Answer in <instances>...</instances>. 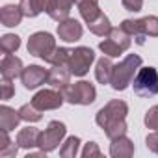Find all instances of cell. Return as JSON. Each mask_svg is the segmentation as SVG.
<instances>
[{"instance_id": "1", "label": "cell", "mask_w": 158, "mask_h": 158, "mask_svg": "<svg viewBox=\"0 0 158 158\" xmlns=\"http://www.w3.org/2000/svg\"><path fill=\"white\" fill-rule=\"evenodd\" d=\"M127 114H128L127 102L119 101V99H114L104 108H101L97 112L95 121L110 139H115V138L127 134V123H125Z\"/></svg>"}, {"instance_id": "10", "label": "cell", "mask_w": 158, "mask_h": 158, "mask_svg": "<svg viewBox=\"0 0 158 158\" xmlns=\"http://www.w3.org/2000/svg\"><path fill=\"white\" fill-rule=\"evenodd\" d=\"M63 101H65L63 93L56 91L52 88V89H41V91H37L34 95V99H32V104L37 110L45 112V110H56V108H60L63 104Z\"/></svg>"}, {"instance_id": "25", "label": "cell", "mask_w": 158, "mask_h": 158, "mask_svg": "<svg viewBox=\"0 0 158 158\" xmlns=\"http://www.w3.org/2000/svg\"><path fill=\"white\" fill-rule=\"evenodd\" d=\"M19 114H21L23 121H28V123H37V121H41V117H43L41 110H37L32 102H30V104H23V106L19 108Z\"/></svg>"}, {"instance_id": "31", "label": "cell", "mask_w": 158, "mask_h": 158, "mask_svg": "<svg viewBox=\"0 0 158 158\" xmlns=\"http://www.w3.org/2000/svg\"><path fill=\"white\" fill-rule=\"evenodd\" d=\"M82 156H84V158H89V156H101V149L97 147V143H95V141H89V143L84 147Z\"/></svg>"}, {"instance_id": "17", "label": "cell", "mask_w": 158, "mask_h": 158, "mask_svg": "<svg viewBox=\"0 0 158 158\" xmlns=\"http://www.w3.org/2000/svg\"><path fill=\"white\" fill-rule=\"evenodd\" d=\"M110 154H112L114 158H128V156L134 154V143H132L127 136H119V138L112 139Z\"/></svg>"}, {"instance_id": "30", "label": "cell", "mask_w": 158, "mask_h": 158, "mask_svg": "<svg viewBox=\"0 0 158 158\" xmlns=\"http://www.w3.org/2000/svg\"><path fill=\"white\" fill-rule=\"evenodd\" d=\"M17 151H19V143L15 145V143L11 141V143H8L6 147L0 149V158H15Z\"/></svg>"}, {"instance_id": "7", "label": "cell", "mask_w": 158, "mask_h": 158, "mask_svg": "<svg viewBox=\"0 0 158 158\" xmlns=\"http://www.w3.org/2000/svg\"><path fill=\"white\" fill-rule=\"evenodd\" d=\"M56 39L48 32H35L28 39V52L32 56H37L45 61H50L54 50H56Z\"/></svg>"}, {"instance_id": "4", "label": "cell", "mask_w": 158, "mask_h": 158, "mask_svg": "<svg viewBox=\"0 0 158 158\" xmlns=\"http://www.w3.org/2000/svg\"><path fill=\"white\" fill-rule=\"evenodd\" d=\"M130 43H132V35H130L128 32H125V30L119 26V28H112V32H110L108 35H104V41H101L99 48H101L106 56L117 58L119 54H123V52L128 50Z\"/></svg>"}, {"instance_id": "33", "label": "cell", "mask_w": 158, "mask_h": 158, "mask_svg": "<svg viewBox=\"0 0 158 158\" xmlns=\"http://www.w3.org/2000/svg\"><path fill=\"white\" fill-rule=\"evenodd\" d=\"M123 8L128 11H139L143 8V0H121Z\"/></svg>"}, {"instance_id": "32", "label": "cell", "mask_w": 158, "mask_h": 158, "mask_svg": "<svg viewBox=\"0 0 158 158\" xmlns=\"http://www.w3.org/2000/svg\"><path fill=\"white\" fill-rule=\"evenodd\" d=\"M145 143H147V149H149V151H152V152H156V154H158V132H154V130H152V132L147 136Z\"/></svg>"}, {"instance_id": "20", "label": "cell", "mask_w": 158, "mask_h": 158, "mask_svg": "<svg viewBox=\"0 0 158 158\" xmlns=\"http://www.w3.org/2000/svg\"><path fill=\"white\" fill-rule=\"evenodd\" d=\"M76 6H78V11H80L82 19L86 23L95 21L102 13L99 8V0H76Z\"/></svg>"}, {"instance_id": "23", "label": "cell", "mask_w": 158, "mask_h": 158, "mask_svg": "<svg viewBox=\"0 0 158 158\" xmlns=\"http://www.w3.org/2000/svg\"><path fill=\"white\" fill-rule=\"evenodd\" d=\"M88 28H89V32H91V34H95V35H101V37H104V35H108V34L112 32L110 19H108L104 13H101V15H99L95 21L88 23Z\"/></svg>"}, {"instance_id": "21", "label": "cell", "mask_w": 158, "mask_h": 158, "mask_svg": "<svg viewBox=\"0 0 158 158\" xmlns=\"http://www.w3.org/2000/svg\"><path fill=\"white\" fill-rule=\"evenodd\" d=\"M112 73H114V63L108 58H101L97 61V67H95V78L101 82V84H110L112 82Z\"/></svg>"}, {"instance_id": "24", "label": "cell", "mask_w": 158, "mask_h": 158, "mask_svg": "<svg viewBox=\"0 0 158 158\" xmlns=\"http://www.w3.org/2000/svg\"><path fill=\"white\" fill-rule=\"evenodd\" d=\"M19 47H21V37L15 34H6L0 39V50L4 54H13Z\"/></svg>"}, {"instance_id": "13", "label": "cell", "mask_w": 158, "mask_h": 158, "mask_svg": "<svg viewBox=\"0 0 158 158\" xmlns=\"http://www.w3.org/2000/svg\"><path fill=\"white\" fill-rule=\"evenodd\" d=\"M71 71L67 65H52V69L48 71V78H47V84L54 89H63L69 86L71 82Z\"/></svg>"}, {"instance_id": "2", "label": "cell", "mask_w": 158, "mask_h": 158, "mask_svg": "<svg viewBox=\"0 0 158 158\" xmlns=\"http://www.w3.org/2000/svg\"><path fill=\"white\" fill-rule=\"evenodd\" d=\"M141 67V58L138 54H128L121 63L114 65V73H112V88L115 91H123L128 88V84H132L134 76L138 73V69Z\"/></svg>"}, {"instance_id": "22", "label": "cell", "mask_w": 158, "mask_h": 158, "mask_svg": "<svg viewBox=\"0 0 158 158\" xmlns=\"http://www.w3.org/2000/svg\"><path fill=\"white\" fill-rule=\"evenodd\" d=\"M48 0H21L19 6L24 13V17H37L41 11H47Z\"/></svg>"}, {"instance_id": "27", "label": "cell", "mask_w": 158, "mask_h": 158, "mask_svg": "<svg viewBox=\"0 0 158 158\" xmlns=\"http://www.w3.org/2000/svg\"><path fill=\"white\" fill-rule=\"evenodd\" d=\"M69 54H71V48H63V47L61 48H56L48 63H52V65H67Z\"/></svg>"}, {"instance_id": "14", "label": "cell", "mask_w": 158, "mask_h": 158, "mask_svg": "<svg viewBox=\"0 0 158 158\" xmlns=\"http://www.w3.org/2000/svg\"><path fill=\"white\" fill-rule=\"evenodd\" d=\"M74 2H76V0H48L47 13H48L50 19L61 23V21L69 19V11H71Z\"/></svg>"}, {"instance_id": "16", "label": "cell", "mask_w": 158, "mask_h": 158, "mask_svg": "<svg viewBox=\"0 0 158 158\" xmlns=\"http://www.w3.org/2000/svg\"><path fill=\"white\" fill-rule=\"evenodd\" d=\"M23 17H24V13H23L21 6H15V4H6L2 10H0V21H2V24L8 26V28L21 24Z\"/></svg>"}, {"instance_id": "5", "label": "cell", "mask_w": 158, "mask_h": 158, "mask_svg": "<svg viewBox=\"0 0 158 158\" xmlns=\"http://www.w3.org/2000/svg\"><path fill=\"white\" fill-rule=\"evenodd\" d=\"M134 93L138 97H152L158 93V71L154 67H141L138 69L134 80Z\"/></svg>"}, {"instance_id": "6", "label": "cell", "mask_w": 158, "mask_h": 158, "mask_svg": "<svg viewBox=\"0 0 158 158\" xmlns=\"http://www.w3.org/2000/svg\"><path fill=\"white\" fill-rule=\"evenodd\" d=\"M61 93H63V97H65V101L69 104H82V106L91 104L95 101V97H97V91H95L93 84H89L86 80H80V82L73 84V86L63 88Z\"/></svg>"}, {"instance_id": "29", "label": "cell", "mask_w": 158, "mask_h": 158, "mask_svg": "<svg viewBox=\"0 0 158 158\" xmlns=\"http://www.w3.org/2000/svg\"><path fill=\"white\" fill-rule=\"evenodd\" d=\"M2 99L4 101H8V99H11L13 95H15V88H13V84H11V80L10 78H2Z\"/></svg>"}, {"instance_id": "19", "label": "cell", "mask_w": 158, "mask_h": 158, "mask_svg": "<svg viewBox=\"0 0 158 158\" xmlns=\"http://www.w3.org/2000/svg\"><path fill=\"white\" fill-rule=\"evenodd\" d=\"M39 139H41V132L34 127H26L23 130H19L17 134V143L23 149H34L39 147Z\"/></svg>"}, {"instance_id": "8", "label": "cell", "mask_w": 158, "mask_h": 158, "mask_svg": "<svg viewBox=\"0 0 158 158\" xmlns=\"http://www.w3.org/2000/svg\"><path fill=\"white\" fill-rule=\"evenodd\" d=\"M95 60V52L88 47H76V48H71V54H69V60H67V67L69 71L74 74V76H84L91 63Z\"/></svg>"}, {"instance_id": "15", "label": "cell", "mask_w": 158, "mask_h": 158, "mask_svg": "<svg viewBox=\"0 0 158 158\" xmlns=\"http://www.w3.org/2000/svg\"><path fill=\"white\" fill-rule=\"evenodd\" d=\"M23 61L21 58L13 56V54H4L2 58V63H0V73H2V78H10V80H13V78L21 76L23 74Z\"/></svg>"}, {"instance_id": "26", "label": "cell", "mask_w": 158, "mask_h": 158, "mask_svg": "<svg viewBox=\"0 0 158 158\" xmlns=\"http://www.w3.org/2000/svg\"><path fill=\"white\" fill-rule=\"evenodd\" d=\"M78 145H80V138L71 136V138H67L65 143L60 147V154L65 156V158H74L76 152H78Z\"/></svg>"}, {"instance_id": "12", "label": "cell", "mask_w": 158, "mask_h": 158, "mask_svg": "<svg viewBox=\"0 0 158 158\" xmlns=\"http://www.w3.org/2000/svg\"><path fill=\"white\" fill-rule=\"evenodd\" d=\"M82 34H84V28L76 19H65L58 24V35H60V39H63L67 43L78 41L82 37Z\"/></svg>"}, {"instance_id": "3", "label": "cell", "mask_w": 158, "mask_h": 158, "mask_svg": "<svg viewBox=\"0 0 158 158\" xmlns=\"http://www.w3.org/2000/svg\"><path fill=\"white\" fill-rule=\"evenodd\" d=\"M121 28L125 32H128L130 35L136 37L138 45H143L145 37H158V17L154 15H149V17H143V19H127L121 23Z\"/></svg>"}, {"instance_id": "18", "label": "cell", "mask_w": 158, "mask_h": 158, "mask_svg": "<svg viewBox=\"0 0 158 158\" xmlns=\"http://www.w3.org/2000/svg\"><path fill=\"white\" fill-rule=\"evenodd\" d=\"M21 121H23V117H21L19 110L15 112L10 106H0V128L2 130H8V132L15 130Z\"/></svg>"}, {"instance_id": "28", "label": "cell", "mask_w": 158, "mask_h": 158, "mask_svg": "<svg viewBox=\"0 0 158 158\" xmlns=\"http://www.w3.org/2000/svg\"><path fill=\"white\" fill-rule=\"evenodd\" d=\"M145 125H147V128L158 132V106L149 108V112L145 114Z\"/></svg>"}, {"instance_id": "9", "label": "cell", "mask_w": 158, "mask_h": 158, "mask_svg": "<svg viewBox=\"0 0 158 158\" xmlns=\"http://www.w3.org/2000/svg\"><path fill=\"white\" fill-rule=\"evenodd\" d=\"M65 125L60 121H50L48 127L41 132V139H39V149L45 152H50L54 149H58V145L61 143V139L65 138Z\"/></svg>"}, {"instance_id": "11", "label": "cell", "mask_w": 158, "mask_h": 158, "mask_svg": "<svg viewBox=\"0 0 158 158\" xmlns=\"http://www.w3.org/2000/svg\"><path fill=\"white\" fill-rule=\"evenodd\" d=\"M48 78V71L39 67V65H30V67H24L23 69V74H21V80L24 84L26 89H35L37 86L45 84Z\"/></svg>"}]
</instances>
